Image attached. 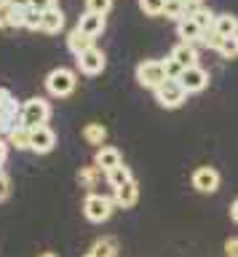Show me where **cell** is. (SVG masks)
Listing matches in <instances>:
<instances>
[{
  "label": "cell",
  "mask_w": 238,
  "mask_h": 257,
  "mask_svg": "<svg viewBox=\"0 0 238 257\" xmlns=\"http://www.w3.org/2000/svg\"><path fill=\"white\" fill-rule=\"evenodd\" d=\"M190 3H193V6H201V0H190Z\"/></svg>",
  "instance_id": "cell-39"
},
{
  "label": "cell",
  "mask_w": 238,
  "mask_h": 257,
  "mask_svg": "<svg viewBox=\"0 0 238 257\" xmlns=\"http://www.w3.org/2000/svg\"><path fill=\"white\" fill-rule=\"evenodd\" d=\"M110 8H113V0H86V11H91V14L107 16Z\"/></svg>",
  "instance_id": "cell-30"
},
{
  "label": "cell",
  "mask_w": 238,
  "mask_h": 257,
  "mask_svg": "<svg viewBox=\"0 0 238 257\" xmlns=\"http://www.w3.org/2000/svg\"><path fill=\"white\" fill-rule=\"evenodd\" d=\"M11 6L19 11H27V8H33V0H11Z\"/></svg>",
  "instance_id": "cell-36"
},
{
  "label": "cell",
  "mask_w": 238,
  "mask_h": 257,
  "mask_svg": "<svg viewBox=\"0 0 238 257\" xmlns=\"http://www.w3.org/2000/svg\"><path fill=\"white\" fill-rule=\"evenodd\" d=\"M49 118H51V104L41 99V96L22 102V126H27V128L49 126Z\"/></svg>",
  "instance_id": "cell-2"
},
{
  "label": "cell",
  "mask_w": 238,
  "mask_h": 257,
  "mask_svg": "<svg viewBox=\"0 0 238 257\" xmlns=\"http://www.w3.org/2000/svg\"><path fill=\"white\" fill-rule=\"evenodd\" d=\"M83 257H97V254H91V252H86V254H83Z\"/></svg>",
  "instance_id": "cell-40"
},
{
  "label": "cell",
  "mask_w": 238,
  "mask_h": 257,
  "mask_svg": "<svg viewBox=\"0 0 238 257\" xmlns=\"http://www.w3.org/2000/svg\"><path fill=\"white\" fill-rule=\"evenodd\" d=\"M163 67H166V78H169V80H179V78H182V72H185V67H182V64L174 59L171 54L163 59Z\"/></svg>",
  "instance_id": "cell-27"
},
{
  "label": "cell",
  "mask_w": 238,
  "mask_h": 257,
  "mask_svg": "<svg viewBox=\"0 0 238 257\" xmlns=\"http://www.w3.org/2000/svg\"><path fill=\"white\" fill-rule=\"evenodd\" d=\"M78 80H75V72L67 70V67H57L51 70L49 75H46V91L51 96H57V99H65L75 91Z\"/></svg>",
  "instance_id": "cell-3"
},
{
  "label": "cell",
  "mask_w": 238,
  "mask_h": 257,
  "mask_svg": "<svg viewBox=\"0 0 238 257\" xmlns=\"http://www.w3.org/2000/svg\"><path fill=\"white\" fill-rule=\"evenodd\" d=\"M166 67H163V59H145L137 64V83L145 86V88H155L166 83Z\"/></svg>",
  "instance_id": "cell-4"
},
{
  "label": "cell",
  "mask_w": 238,
  "mask_h": 257,
  "mask_svg": "<svg viewBox=\"0 0 238 257\" xmlns=\"http://www.w3.org/2000/svg\"><path fill=\"white\" fill-rule=\"evenodd\" d=\"M113 201H115V206H121V209H131L139 201V182L131 180V182H126L123 188H118L113 193Z\"/></svg>",
  "instance_id": "cell-12"
},
{
  "label": "cell",
  "mask_w": 238,
  "mask_h": 257,
  "mask_svg": "<svg viewBox=\"0 0 238 257\" xmlns=\"http://www.w3.org/2000/svg\"><path fill=\"white\" fill-rule=\"evenodd\" d=\"M105 27H107L105 16L91 14V11H83V14H81V19H78V30L86 32L89 38H99L102 32H105Z\"/></svg>",
  "instance_id": "cell-11"
},
{
  "label": "cell",
  "mask_w": 238,
  "mask_h": 257,
  "mask_svg": "<svg viewBox=\"0 0 238 257\" xmlns=\"http://www.w3.org/2000/svg\"><path fill=\"white\" fill-rule=\"evenodd\" d=\"M6 142H9L11 150H30V128L27 126H14L9 134H6Z\"/></svg>",
  "instance_id": "cell-18"
},
{
  "label": "cell",
  "mask_w": 238,
  "mask_h": 257,
  "mask_svg": "<svg viewBox=\"0 0 238 257\" xmlns=\"http://www.w3.org/2000/svg\"><path fill=\"white\" fill-rule=\"evenodd\" d=\"M99 177H102V169L97 164H94V166H83L81 172H78V182H81L86 190H94V185H97Z\"/></svg>",
  "instance_id": "cell-23"
},
{
  "label": "cell",
  "mask_w": 238,
  "mask_h": 257,
  "mask_svg": "<svg viewBox=\"0 0 238 257\" xmlns=\"http://www.w3.org/2000/svg\"><path fill=\"white\" fill-rule=\"evenodd\" d=\"M190 11H193V3H190V0H166V6H163V16L171 22L187 19Z\"/></svg>",
  "instance_id": "cell-14"
},
{
  "label": "cell",
  "mask_w": 238,
  "mask_h": 257,
  "mask_svg": "<svg viewBox=\"0 0 238 257\" xmlns=\"http://www.w3.org/2000/svg\"><path fill=\"white\" fill-rule=\"evenodd\" d=\"M177 35H179V40L182 43H201V38H203V30L198 27V24L190 19H182V22H177Z\"/></svg>",
  "instance_id": "cell-16"
},
{
  "label": "cell",
  "mask_w": 238,
  "mask_h": 257,
  "mask_svg": "<svg viewBox=\"0 0 238 257\" xmlns=\"http://www.w3.org/2000/svg\"><path fill=\"white\" fill-rule=\"evenodd\" d=\"M113 206H115V201L110 198V196H102V193H89L83 201V214H86V220L94 222V225H102V222H107L110 217H113Z\"/></svg>",
  "instance_id": "cell-1"
},
{
  "label": "cell",
  "mask_w": 238,
  "mask_h": 257,
  "mask_svg": "<svg viewBox=\"0 0 238 257\" xmlns=\"http://www.w3.org/2000/svg\"><path fill=\"white\" fill-rule=\"evenodd\" d=\"M94 164H97L102 172H113V169L123 166V158H121V150L113 148V145H102V148L97 150V156H94Z\"/></svg>",
  "instance_id": "cell-10"
},
{
  "label": "cell",
  "mask_w": 238,
  "mask_h": 257,
  "mask_svg": "<svg viewBox=\"0 0 238 257\" xmlns=\"http://www.w3.org/2000/svg\"><path fill=\"white\" fill-rule=\"evenodd\" d=\"M225 257H238V236L225 241Z\"/></svg>",
  "instance_id": "cell-34"
},
{
  "label": "cell",
  "mask_w": 238,
  "mask_h": 257,
  "mask_svg": "<svg viewBox=\"0 0 238 257\" xmlns=\"http://www.w3.org/2000/svg\"><path fill=\"white\" fill-rule=\"evenodd\" d=\"M22 27L38 32L43 27V14L38 11V8H27V11H22Z\"/></svg>",
  "instance_id": "cell-26"
},
{
  "label": "cell",
  "mask_w": 238,
  "mask_h": 257,
  "mask_svg": "<svg viewBox=\"0 0 238 257\" xmlns=\"http://www.w3.org/2000/svg\"><path fill=\"white\" fill-rule=\"evenodd\" d=\"M83 140L91 145V148H102L107 142V128L102 123H86L83 126Z\"/></svg>",
  "instance_id": "cell-21"
},
{
  "label": "cell",
  "mask_w": 238,
  "mask_h": 257,
  "mask_svg": "<svg viewBox=\"0 0 238 257\" xmlns=\"http://www.w3.org/2000/svg\"><path fill=\"white\" fill-rule=\"evenodd\" d=\"M9 142H6V137H0V169H3V164H6V158H9Z\"/></svg>",
  "instance_id": "cell-35"
},
{
  "label": "cell",
  "mask_w": 238,
  "mask_h": 257,
  "mask_svg": "<svg viewBox=\"0 0 238 257\" xmlns=\"http://www.w3.org/2000/svg\"><path fill=\"white\" fill-rule=\"evenodd\" d=\"M214 30H217L222 38H235L238 35V16H233V14H217Z\"/></svg>",
  "instance_id": "cell-19"
},
{
  "label": "cell",
  "mask_w": 238,
  "mask_h": 257,
  "mask_svg": "<svg viewBox=\"0 0 238 257\" xmlns=\"http://www.w3.org/2000/svg\"><path fill=\"white\" fill-rule=\"evenodd\" d=\"M6 3H11V0H0V6H6Z\"/></svg>",
  "instance_id": "cell-41"
},
{
  "label": "cell",
  "mask_w": 238,
  "mask_h": 257,
  "mask_svg": "<svg viewBox=\"0 0 238 257\" xmlns=\"http://www.w3.org/2000/svg\"><path fill=\"white\" fill-rule=\"evenodd\" d=\"M179 83L185 86V91H187V94H198V91H203V88L209 86V72L195 64V67H187L185 72H182Z\"/></svg>",
  "instance_id": "cell-9"
},
{
  "label": "cell",
  "mask_w": 238,
  "mask_h": 257,
  "mask_svg": "<svg viewBox=\"0 0 238 257\" xmlns=\"http://www.w3.org/2000/svg\"><path fill=\"white\" fill-rule=\"evenodd\" d=\"M201 43H203L206 48H214V51H219L222 43H225V38H222L217 30H206V32H203V38H201Z\"/></svg>",
  "instance_id": "cell-29"
},
{
  "label": "cell",
  "mask_w": 238,
  "mask_h": 257,
  "mask_svg": "<svg viewBox=\"0 0 238 257\" xmlns=\"http://www.w3.org/2000/svg\"><path fill=\"white\" fill-rule=\"evenodd\" d=\"M219 56H225V59H235L238 56V35L235 38H225V43L219 48Z\"/></svg>",
  "instance_id": "cell-31"
},
{
  "label": "cell",
  "mask_w": 238,
  "mask_h": 257,
  "mask_svg": "<svg viewBox=\"0 0 238 257\" xmlns=\"http://www.w3.org/2000/svg\"><path fill=\"white\" fill-rule=\"evenodd\" d=\"M65 30V11L57 6L51 8V11H43V27L41 32H46V35H57V32Z\"/></svg>",
  "instance_id": "cell-13"
},
{
  "label": "cell",
  "mask_w": 238,
  "mask_h": 257,
  "mask_svg": "<svg viewBox=\"0 0 238 257\" xmlns=\"http://www.w3.org/2000/svg\"><path fill=\"white\" fill-rule=\"evenodd\" d=\"M105 177H107V185H110L113 190L123 188L126 182H131V180H134V177H131V172H129L126 166H118V169H113V172H107Z\"/></svg>",
  "instance_id": "cell-24"
},
{
  "label": "cell",
  "mask_w": 238,
  "mask_h": 257,
  "mask_svg": "<svg viewBox=\"0 0 238 257\" xmlns=\"http://www.w3.org/2000/svg\"><path fill=\"white\" fill-rule=\"evenodd\" d=\"M155 99H158V104H161V107H166V110H177V107H182V104H185L187 91H185V86H182L179 80H166L163 86L155 88Z\"/></svg>",
  "instance_id": "cell-5"
},
{
  "label": "cell",
  "mask_w": 238,
  "mask_h": 257,
  "mask_svg": "<svg viewBox=\"0 0 238 257\" xmlns=\"http://www.w3.org/2000/svg\"><path fill=\"white\" fill-rule=\"evenodd\" d=\"M38 257H59V254H54V252H43V254H38Z\"/></svg>",
  "instance_id": "cell-38"
},
{
  "label": "cell",
  "mask_w": 238,
  "mask_h": 257,
  "mask_svg": "<svg viewBox=\"0 0 238 257\" xmlns=\"http://www.w3.org/2000/svg\"><path fill=\"white\" fill-rule=\"evenodd\" d=\"M33 8H38V11H51V8H57V0H33Z\"/></svg>",
  "instance_id": "cell-33"
},
{
  "label": "cell",
  "mask_w": 238,
  "mask_h": 257,
  "mask_svg": "<svg viewBox=\"0 0 238 257\" xmlns=\"http://www.w3.org/2000/svg\"><path fill=\"white\" fill-rule=\"evenodd\" d=\"M14 27H22V11L14 8L11 3L0 6V30H14Z\"/></svg>",
  "instance_id": "cell-20"
},
{
  "label": "cell",
  "mask_w": 238,
  "mask_h": 257,
  "mask_svg": "<svg viewBox=\"0 0 238 257\" xmlns=\"http://www.w3.org/2000/svg\"><path fill=\"white\" fill-rule=\"evenodd\" d=\"M190 19H193L198 27H201L203 32L206 30H214V22H217V14L209 11L206 6H193V11H190Z\"/></svg>",
  "instance_id": "cell-22"
},
{
  "label": "cell",
  "mask_w": 238,
  "mask_h": 257,
  "mask_svg": "<svg viewBox=\"0 0 238 257\" xmlns=\"http://www.w3.org/2000/svg\"><path fill=\"white\" fill-rule=\"evenodd\" d=\"M230 217H233V220L238 222V198H235V204L230 206Z\"/></svg>",
  "instance_id": "cell-37"
},
{
  "label": "cell",
  "mask_w": 238,
  "mask_h": 257,
  "mask_svg": "<svg viewBox=\"0 0 238 257\" xmlns=\"http://www.w3.org/2000/svg\"><path fill=\"white\" fill-rule=\"evenodd\" d=\"M57 148V134L54 128L49 126H38V128H30V150L38 153V156H46Z\"/></svg>",
  "instance_id": "cell-8"
},
{
  "label": "cell",
  "mask_w": 238,
  "mask_h": 257,
  "mask_svg": "<svg viewBox=\"0 0 238 257\" xmlns=\"http://www.w3.org/2000/svg\"><path fill=\"white\" fill-rule=\"evenodd\" d=\"M75 62H78V70L83 72V75H99V72H105V64H107V56L105 51H99L97 46L89 48V51H83L81 56H75Z\"/></svg>",
  "instance_id": "cell-6"
},
{
  "label": "cell",
  "mask_w": 238,
  "mask_h": 257,
  "mask_svg": "<svg viewBox=\"0 0 238 257\" xmlns=\"http://www.w3.org/2000/svg\"><path fill=\"white\" fill-rule=\"evenodd\" d=\"M190 182H193V188L198 193L211 196V193L219 188V172L214 166H198L195 172H193V177H190Z\"/></svg>",
  "instance_id": "cell-7"
},
{
  "label": "cell",
  "mask_w": 238,
  "mask_h": 257,
  "mask_svg": "<svg viewBox=\"0 0 238 257\" xmlns=\"http://www.w3.org/2000/svg\"><path fill=\"white\" fill-rule=\"evenodd\" d=\"M163 6H166V0H139L142 14H147V16H161Z\"/></svg>",
  "instance_id": "cell-28"
},
{
  "label": "cell",
  "mask_w": 238,
  "mask_h": 257,
  "mask_svg": "<svg viewBox=\"0 0 238 257\" xmlns=\"http://www.w3.org/2000/svg\"><path fill=\"white\" fill-rule=\"evenodd\" d=\"M67 48H70V51H73L75 56H81L83 51H89V48H94V38H89L86 32H81V30L75 27V30L67 35Z\"/></svg>",
  "instance_id": "cell-17"
},
{
  "label": "cell",
  "mask_w": 238,
  "mask_h": 257,
  "mask_svg": "<svg viewBox=\"0 0 238 257\" xmlns=\"http://www.w3.org/2000/svg\"><path fill=\"white\" fill-rule=\"evenodd\" d=\"M9 196H11V180H9L6 172H0V204H3Z\"/></svg>",
  "instance_id": "cell-32"
},
{
  "label": "cell",
  "mask_w": 238,
  "mask_h": 257,
  "mask_svg": "<svg viewBox=\"0 0 238 257\" xmlns=\"http://www.w3.org/2000/svg\"><path fill=\"white\" fill-rule=\"evenodd\" d=\"M89 252L97 254V257H115L118 244H115V238H99V241H94V246L89 249Z\"/></svg>",
  "instance_id": "cell-25"
},
{
  "label": "cell",
  "mask_w": 238,
  "mask_h": 257,
  "mask_svg": "<svg viewBox=\"0 0 238 257\" xmlns=\"http://www.w3.org/2000/svg\"><path fill=\"white\" fill-rule=\"evenodd\" d=\"M171 56H174V59H177L185 70H187V67H195V64H198V48H195L193 43H177V46L171 48Z\"/></svg>",
  "instance_id": "cell-15"
}]
</instances>
